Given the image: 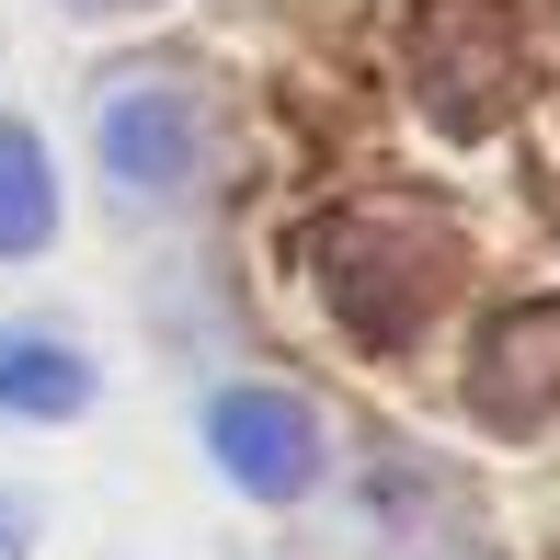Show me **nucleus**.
Wrapping results in <instances>:
<instances>
[{"label": "nucleus", "mask_w": 560, "mask_h": 560, "mask_svg": "<svg viewBox=\"0 0 560 560\" xmlns=\"http://www.w3.org/2000/svg\"><path fill=\"white\" fill-rule=\"evenodd\" d=\"M0 560H12V538H0Z\"/></svg>", "instance_id": "obj_5"}, {"label": "nucleus", "mask_w": 560, "mask_h": 560, "mask_svg": "<svg viewBox=\"0 0 560 560\" xmlns=\"http://www.w3.org/2000/svg\"><path fill=\"white\" fill-rule=\"evenodd\" d=\"M207 457L252 503H298V492H320V412L287 400V389H218L207 400Z\"/></svg>", "instance_id": "obj_2"}, {"label": "nucleus", "mask_w": 560, "mask_h": 560, "mask_svg": "<svg viewBox=\"0 0 560 560\" xmlns=\"http://www.w3.org/2000/svg\"><path fill=\"white\" fill-rule=\"evenodd\" d=\"M92 149H104V172L138 207H161V195H184L195 161H207V115H195L184 81H115L104 104H92Z\"/></svg>", "instance_id": "obj_1"}, {"label": "nucleus", "mask_w": 560, "mask_h": 560, "mask_svg": "<svg viewBox=\"0 0 560 560\" xmlns=\"http://www.w3.org/2000/svg\"><path fill=\"white\" fill-rule=\"evenodd\" d=\"M92 400V366L69 354L58 332H0V412H35V423H69Z\"/></svg>", "instance_id": "obj_3"}, {"label": "nucleus", "mask_w": 560, "mask_h": 560, "mask_svg": "<svg viewBox=\"0 0 560 560\" xmlns=\"http://www.w3.org/2000/svg\"><path fill=\"white\" fill-rule=\"evenodd\" d=\"M58 241V184H46V138L0 115V264L12 252H46Z\"/></svg>", "instance_id": "obj_4"}]
</instances>
